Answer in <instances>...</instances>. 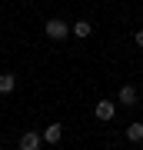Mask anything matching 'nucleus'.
I'll list each match as a JSON object with an SVG mask.
<instances>
[{"label":"nucleus","mask_w":143,"mask_h":150,"mask_svg":"<svg viewBox=\"0 0 143 150\" xmlns=\"http://www.w3.org/2000/svg\"><path fill=\"white\" fill-rule=\"evenodd\" d=\"M43 33H47L50 40H67V37H70V23H63V20H57V17H53V20L43 23Z\"/></svg>","instance_id":"nucleus-1"},{"label":"nucleus","mask_w":143,"mask_h":150,"mask_svg":"<svg viewBox=\"0 0 143 150\" xmlns=\"http://www.w3.org/2000/svg\"><path fill=\"white\" fill-rule=\"evenodd\" d=\"M93 117H97V120H103V123H110L113 117H117V103H110V100H97Z\"/></svg>","instance_id":"nucleus-2"},{"label":"nucleus","mask_w":143,"mask_h":150,"mask_svg":"<svg viewBox=\"0 0 143 150\" xmlns=\"http://www.w3.org/2000/svg\"><path fill=\"white\" fill-rule=\"evenodd\" d=\"M60 137H63V123H57V120L50 127H43V134H40V140H47V144H60Z\"/></svg>","instance_id":"nucleus-3"},{"label":"nucleus","mask_w":143,"mask_h":150,"mask_svg":"<svg viewBox=\"0 0 143 150\" xmlns=\"http://www.w3.org/2000/svg\"><path fill=\"white\" fill-rule=\"evenodd\" d=\"M137 100H140L137 87H133V83H123L120 87V103H123V107H137Z\"/></svg>","instance_id":"nucleus-4"},{"label":"nucleus","mask_w":143,"mask_h":150,"mask_svg":"<svg viewBox=\"0 0 143 150\" xmlns=\"http://www.w3.org/2000/svg\"><path fill=\"white\" fill-rule=\"evenodd\" d=\"M40 144H43V140H40L37 130H27V134L20 137V150H40Z\"/></svg>","instance_id":"nucleus-5"},{"label":"nucleus","mask_w":143,"mask_h":150,"mask_svg":"<svg viewBox=\"0 0 143 150\" xmlns=\"http://www.w3.org/2000/svg\"><path fill=\"white\" fill-rule=\"evenodd\" d=\"M70 33L83 40V37H90V33H93V23H90V20H77V23H70Z\"/></svg>","instance_id":"nucleus-6"},{"label":"nucleus","mask_w":143,"mask_h":150,"mask_svg":"<svg viewBox=\"0 0 143 150\" xmlns=\"http://www.w3.org/2000/svg\"><path fill=\"white\" fill-rule=\"evenodd\" d=\"M123 137H127V140H133V144H140V140H143V123H140V120H133L130 127L123 130Z\"/></svg>","instance_id":"nucleus-7"},{"label":"nucleus","mask_w":143,"mask_h":150,"mask_svg":"<svg viewBox=\"0 0 143 150\" xmlns=\"http://www.w3.org/2000/svg\"><path fill=\"white\" fill-rule=\"evenodd\" d=\"M13 87H17L13 74H0V93H13Z\"/></svg>","instance_id":"nucleus-8"},{"label":"nucleus","mask_w":143,"mask_h":150,"mask_svg":"<svg viewBox=\"0 0 143 150\" xmlns=\"http://www.w3.org/2000/svg\"><path fill=\"white\" fill-rule=\"evenodd\" d=\"M133 43H137V47H140V50H143V27H140V30H137V33H133Z\"/></svg>","instance_id":"nucleus-9"}]
</instances>
